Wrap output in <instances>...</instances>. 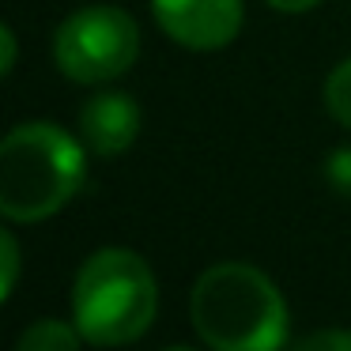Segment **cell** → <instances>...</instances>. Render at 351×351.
Returning <instances> with one entry per match:
<instances>
[{"label":"cell","mask_w":351,"mask_h":351,"mask_svg":"<svg viewBox=\"0 0 351 351\" xmlns=\"http://www.w3.org/2000/svg\"><path fill=\"white\" fill-rule=\"evenodd\" d=\"M0 49H4V57H0V72L12 76V72H16V53H19L16 31H12V27H0Z\"/></svg>","instance_id":"7c38bea8"},{"label":"cell","mask_w":351,"mask_h":351,"mask_svg":"<svg viewBox=\"0 0 351 351\" xmlns=\"http://www.w3.org/2000/svg\"><path fill=\"white\" fill-rule=\"evenodd\" d=\"M268 8H276V12H283V16H298V12H310V8H317L321 0H265Z\"/></svg>","instance_id":"4fadbf2b"},{"label":"cell","mask_w":351,"mask_h":351,"mask_svg":"<svg viewBox=\"0 0 351 351\" xmlns=\"http://www.w3.org/2000/svg\"><path fill=\"white\" fill-rule=\"evenodd\" d=\"M84 332L76 328V321H57V317H42L34 325H27L16 340V351H80L84 348Z\"/></svg>","instance_id":"52a82bcc"},{"label":"cell","mask_w":351,"mask_h":351,"mask_svg":"<svg viewBox=\"0 0 351 351\" xmlns=\"http://www.w3.org/2000/svg\"><path fill=\"white\" fill-rule=\"evenodd\" d=\"M152 12L170 42L197 53L230 46L245 23L242 0H152Z\"/></svg>","instance_id":"5b68a950"},{"label":"cell","mask_w":351,"mask_h":351,"mask_svg":"<svg viewBox=\"0 0 351 351\" xmlns=\"http://www.w3.org/2000/svg\"><path fill=\"white\" fill-rule=\"evenodd\" d=\"M0 265H4V272H0V298L8 302L19 283V238L12 230L0 234Z\"/></svg>","instance_id":"30bf717a"},{"label":"cell","mask_w":351,"mask_h":351,"mask_svg":"<svg viewBox=\"0 0 351 351\" xmlns=\"http://www.w3.org/2000/svg\"><path fill=\"white\" fill-rule=\"evenodd\" d=\"M159 283L136 250L106 245L80 265L72 283V321L95 348H125L152 328Z\"/></svg>","instance_id":"3957f363"},{"label":"cell","mask_w":351,"mask_h":351,"mask_svg":"<svg viewBox=\"0 0 351 351\" xmlns=\"http://www.w3.org/2000/svg\"><path fill=\"white\" fill-rule=\"evenodd\" d=\"M283 351H351V328H317L302 340H291Z\"/></svg>","instance_id":"9c48e42d"},{"label":"cell","mask_w":351,"mask_h":351,"mask_svg":"<svg viewBox=\"0 0 351 351\" xmlns=\"http://www.w3.org/2000/svg\"><path fill=\"white\" fill-rule=\"evenodd\" d=\"M189 317L212 351H283L291 336L283 291L242 261H223L197 276Z\"/></svg>","instance_id":"6da1fadb"},{"label":"cell","mask_w":351,"mask_h":351,"mask_svg":"<svg viewBox=\"0 0 351 351\" xmlns=\"http://www.w3.org/2000/svg\"><path fill=\"white\" fill-rule=\"evenodd\" d=\"M162 351H193V348H162Z\"/></svg>","instance_id":"5bb4252c"},{"label":"cell","mask_w":351,"mask_h":351,"mask_svg":"<svg viewBox=\"0 0 351 351\" xmlns=\"http://www.w3.org/2000/svg\"><path fill=\"white\" fill-rule=\"evenodd\" d=\"M321 99H325V110L332 114V121H340L343 129H351V57H348V61H340L325 76Z\"/></svg>","instance_id":"ba28073f"},{"label":"cell","mask_w":351,"mask_h":351,"mask_svg":"<svg viewBox=\"0 0 351 351\" xmlns=\"http://www.w3.org/2000/svg\"><path fill=\"white\" fill-rule=\"evenodd\" d=\"M140 57V27L125 8L87 4L53 31V64L72 84L121 80Z\"/></svg>","instance_id":"277c9868"},{"label":"cell","mask_w":351,"mask_h":351,"mask_svg":"<svg viewBox=\"0 0 351 351\" xmlns=\"http://www.w3.org/2000/svg\"><path fill=\"white\" fill-rule=\"evenodd\" d=\"M87 178V147L53 121H27L0 144V215L42 223L57 215Z\"/></svg>","instance_id":"7a4b0ae2"},{"label":"cell","mask_w":351,"mask_h":351,"mask_svg":"<svg viewBox=\"0 0 351 351\" xmlns=\"http://www.w3.org/2000/svg\"><path fill=\"white\" fill-rule=\"evenodd\" d=\"M140 106L125 91H102L80 106V140L91 155L114 159L125 155L140 136Z\"/></svg>","instance_id":"8992f818"},{"label":"cell","mask_w":351,"mask_h":351,"mask_svg":"<svg viewBox=\"0 0 351 351\" xmlns=\"http://www.w3.org/2000/svg\"><path fill=\"white\" fill-rule=\"evenodd\" d=\"M321 170H325V182L332 185V193L351 197V147H332Z\"/></svg>","instance_id":"8fae6325"}]
</instances>
